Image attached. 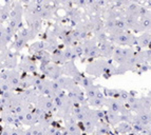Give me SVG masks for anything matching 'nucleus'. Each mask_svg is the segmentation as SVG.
Returning a JSON list of instances; mask_svg holds the SVG:
<instances>
[{
	"instance_id": "nucleus-3",
	"label": "nucleus",
	"mask_w": 151,
	"mask_h": 135,
	"mask_svg": "<svg viewBox=\"0 0 151 135\" xmlns=\"http://www.w3.org/2000/svg\"><path fill=\"white\" fill-rule=\"evenodd\" d=\"M142 27L145 30L151 29V18L148 17V16H144L143 20H142Z\"/></svg>"
},
{
	"instance_id": "nucleus-1",
	"label": "nucleus",
	"mask_w": 151,
	"mask_h": 135,
	"mask_svg": "<svg viewBox=\"0 0 151 135\" xmlns=\"http://www.w3.org/2000/svg\"><path fill=\"white\" fill-rule=\"evenodd\" d=\"M139 120L141 121V124L143 126H148L149 124L151 123V117H150V115H149L148 112H145V111H143V112L139 113Z\"/></svg>"
},
{
	"instance_id": "nucleus-6",
	"label": "nucleus",
	"mask_w": 151,
	"mask_h": 135,
	"mask_svg": "<svg viewBox=\"0 0 151 135\" xmlns=\"http://www.w3.org/2000/svg\"><path fill=\"white\" fill-rule=\"evenodd\" d=\"M149 115H150V117H151V111H150V113H149Z\"/></svg>"
},
{
	"instance_id": "nucleus-7",
	"label": "nucleus",
	"mask_w": 151,
	"mask_h": 135,
	"mask_svg": "<svg viewBox=\"0 0 151 135\" xmlns=\"http://www.w3.org/2000/svg\"><path fill=\"white\" fill-rule=\"evenodd\" d=\"M150 68H151V65H150Z\"/></svg>"
},
{
	"instance_id": "nucleus-5",
	"label": "nucleus",
	"mask_w": 151,
	"mask_h": 135,
	"mask_svg": "<svg viewBox=\"0 0 151 135\" xmlns=\"http://www.w3.org/2000/svg\"><path fill=\"white\" fill-rule=\"evenodd\" d=\"M147 135H151V130L149 131V132H148V134H147Z\"/></svg>"
},
{
	"instance_id": "nucleus-2",
	"label": "nucleus",
	"mask_w": 151,
	"mask_h": 135,
	"mask_svg": "<svg viewBox=\"0 0 151 135\" xmlns=\"http://www.w3.org/2000/svg\"><path fill=\"white\" fill-rule=\"evenodd\" d=\"M139 45H141V47H147V45L151 42L150 34H148V33L143 34V35L139 38Z\"/></svg>"
},
{
	"instance_id": "nucleus-4",
	"label": "nucleus",
	"mask_w": 151,
	"mask_h": 135,
	"mask_svg": "<svg viewBox=\"0 0 151 135\" xmlns=\"http://www.w3.org/2000/svg\"><path fill=\"white\" fill-rule=\"evenodd\" d=\"M148 5L151 8V1H149V2H148Z\"/></svg>"
}]
</instances>
